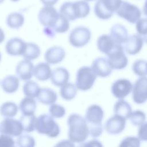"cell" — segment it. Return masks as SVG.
I'll return each instance as SVG.
<instances>
[{"label": "cell", "instance_id": "1", "mask_svg": "<svg viewBox=\"0 0 147 147\" xmlns=\"http://www.w3.org/2000/svg\"><path fill=\"white\" fill-rule=\"evenodd\" d=\"M68 137L74 142L83 143L89 135L88 128L84 118L76 113H72L67 119Z\"/></svg>", "mask_w": 147, "mask_h": 147}, {"label": "cell", "instance_id": "2", "mask_svg": "<svg viewBox=\"0 0 147 147\" xmlns=\"http://www.w3.org/2000/svg\"><path fill=\"white\" fill-rule=\"evenodd\" d=\"M103 115V110L98 105H92L87 109L84 118L87 123L89 135L91 137L96 138L102 134Z\"/></svg>", "mask_w": 147, "mask_h": 147}, {"label": "cell", "instance_id": "3", "mask_svg": "<svg viewBox=\"0 0 147 147\" xmlns=\"http://www.w3.org/2000/svg\"><path fill=\"white\" fill-rule=\"evenodd\" d=\"M90 11V5L85 0L65 2L61 5L60 8V13L69 21L84 18L88 15Z\"/></svg>", "mask_w": 147, "mask_h": 147}, {"label": "cell", "instance_id": "4", "mask_svg": "<svg viewBox=\"0 0 147 147\" xmlns=\"http://www.w3.org/2000/svg\"><path fill=\"white\" fill-rule=\"evenodd\" d=\"M36 130L40 134H44L51 138L57 137L60 129L53 117L47 114H41L36 119Z\"/></svg>", "mask_w": 147, "mask_h": 147}, {"label": "cell", "instance_id": "5", "mask_svg": "<svg viewBox=\"0 0 147 147\" xmlns=\"http://www.w3.org/2000/svg\"><path fill=\"white\" fill-rule=\"evenodd\" d=\"M122 1V0H98L94 5V13L100 20H108L114 13H116Z\"/></svg>", "mask_w": 147, "mask_h": 147}, {"label": "cell", "instance_id": "6", "mask_svg": "<svg viewBox=\"0 0 147 147\" xmlns=\"http://www.w3.org/2000/svg\"><path fill=\"white\" fill-rule=\"evenodd\" d=\"M97 75L91 67L84 66L80 67L76 75V86L78 89L82 91H87L94 85Z\"/></svg>", "mask_w": 147, "mask_h": 147}, {"label": "cell", "instance_id": "7", "mask_svg": "<svg viewBox=\"0 0 147 147\" xmlns=\"http://www.w3.org/2000/svg\"><path fill=\"white\" fill-rule=\"evenodd\" d=\"M91 37L90 30L84 26L74 28L69 34V44L76 48H80L88 43Z\"/></svg>", "mask_w": 147, "mask_h": 147}, {"label": "cell", "instance_id": "8", "mask_svg": "<svg viewBox=\"0 0 147 147\" xmlns=\"http://www.w3.org/2000/svg\"><path fill=\"white\" fill-rule=\"evenodd\" d=\"M116 13L131 24L136 23L141 16V11L136 5L123 1Z\"/></svg>", "mask_w": 147, "mask_h": 147}, {"label": "cell", "instance_id": "9", "mask_svg": "<svg viewBox=\"0 0 147 147\" xmlns=\"http://www.w3.org/2000/svg\"><path fill=\"white\" fill-rule=\"evenodd\" d=\"M60 15V12L59 13L54 7L45 6L39 11L38 18L42 25L53 30V28L59 20Z\"/></svg>", "mask_w": 147, "mask_h": 147}, {"label": "cell", "instance_id": "10", "mask_svg": "<svg viewBox=\"0 0 147 147\" xmlns=\"http://www.w3.org/2000/svg\"><path fill=\"white\" fill-rule=\"evenodd\" d=\"M107 56V60L113 69H122L127 65L128 59L121 44H117L115 48Z\"/></svg>", "mask_w": 147, "mask_h": 147}, {"label": "cell", "instance_id": "11", "mask_svg": "<svg viewBox=\"0 0 147 147\" xmlns=\"http://www.w3.org/2000/svg\"><path fill=\"white\" fill-rule=\"evenodd\" d=\"M24 131L20 120L12 118H6L0 122V133L12 137H18Z\"/></svg>", "mask_w": 147, "mask_h": 147}, {"label": "cell", "instance_id": "12", "mask_svg": "<svg viewBox=\"0 0 147 147\" xmlns=\"http://www.w3.org/2000/svg\"><path fill=\"white\" fill-rule=\"evenodd\" d=\"M132 98L137 104H142L147 100V78L142 76L135 82L132 90Z\"/></svg>", "mask_w": 147, "mask_h": 147}, {"label": "cell", "instance_id": "13", "mask_svg": "<svg viewBox=\"0 0 147 147\" xmlns=\"http://www.w3.org/2000/svg\"><path fill=\"white\" fill-rule=\"evenodd\" d=\"M133 87L130 80L122 78L117 80L112 84L111 91L115 98L123 99L131 92Z\"/></svg>", "mask_w": 147, "mask_h": 147}, {"label": "cell", "instance_id": "14", "mask_svg": "<svg viewBox=\"0 0 147 147\" xmlns=\"http://www.w3.org/2000/svg\"><path fill=\"white\" fill-rule=\"evenodd\" d=\"M126 126V119L114 115L109 118L105 124V130L110 134H118L122 132Z\"/></svg>", "mask_w": 147, "mask_h": 147}, {"label": "cell", "instance_id": "15", "mask_svg": "<svg viewBox=\"0 0 147 147\" xmlns=\"http://www.w3.org/2000/svg\"><path fill=\"white\" fill-rule=\"evenodd\" d=\"M26 46V42L18 37L9 40L5 45V50L9 55L16 56L23 55Z\"/></svg>", "mask_w": 147, "mask_h": 147}, {"label": "cell", "instance_id": "16", "mask_svg": "<svg viewBox=\"0 0 147 147\" xmlns=\"http://www.w3.org/2000/svg\"><path fill=\"white\" fill-rule=\"evenodd\" d=\"M34 66L31 60L24 59L20 61L16 68L17 77L22 80H29L33 75Z\"/></svg>", "mask_w": 147, "mask_h": 147}, {"label": "cell", "instance_id": "17", "mask_svg": "<svg viewBox=\"0 0 147 147\" xmlns=\"http://www.w3.org/2000/svg\"><path fill=\"white\" fill-rule=\"evenodd\" d=\"M91 67L97 76L102 78L109 76L113 70L107 59L102 57L95 59L93 61Z\"/></svg>", "mask_w": 147, "mask_h": 147}, {"label": "cell", "instance_id": "18", "mask_svg": "<svg viewBox=\"0 0 147 147\" xmlns=\"http://www.w3.org/2000/svg\"><path fill=\"white\" fill-rule=\"evenodd\" d=\"M65 56V52L60 46L55 45L48 48L45 53L44 59L50 64H56L62 61Z\"/></svg>", "mask_w": 147, "mask_h": 147}, {"label": "cell", "instance_id": "19", "mask_svg": "<svg viewBox=\"0 0 147 147\" xmlns=\"http://www.w3.org/2000/svg\"><path fill=\"white\" fill-rule=\"evenodd\" d=\"M144 39L139 34H134L128 37L125 42V51L130 55H134L138 53L142 49Z\"/></svg>", "mask_w": 147, "mask_h": 147}, {"label": "cell", "instance_id": "20", "mask_svg": "<svg viewBox=\"0 0 147 147\" xmlns=\"http://www.w3.org/2000/svg\"><path fill=\"white\" fill-rule=\"evenodd\" d=\"M109 34H102L97 40L96 45L98 49L104 54L109 55L117 46Z\"/></svg>", "mask_w": 147, "mask_h": 147}, {"label": "cell", "instance_id": "21", "mask_svg": "<svg viewBox=\"0 0 147 147\" xmlns=\"http://www.w3.org/2000/svg\"><path fill=\"white\" fill-rule=\"evenodd\" d=\"M69 78L68 71L64 67H58L52 71L51 80L55 86L61 87L67 83Z\"/></svg>", "mask_w": 147, "mask_h": 147}, {"label": "cell", "instance_id": "22", "mask_svg": "<svg viewBox=\"0 0 147 147\" xmlns=\"http://www.w3.org/2000/svg\"><path fill=\"white\" fill-rule=\"evenodd\" d=\"M110 35L114 42L118 44L125 43L128 38L127 29L123 25L119 24H115L111 27Z\"/></svg>", "mask_w": 147, "mask_h": 147}, {"label": "cell", "instance_id": "23", "mask_svg": "<svg viewBox=\"0 0 147 147\" xmlns=\"http://www.w3.org/2000/svg\"><path fill=\"white\" fill-rule=\"evenodd\" d=\"M52 74L51 68L48 63H39L33 69V75L40 81H45L49 79Z\"/></svg>", "mask_w": 147, "mask_h": 147}, {"label": "cell", "instance_id": "24", "mask_svg": "<svg viewBox=\"0 0 147 147\" xmlns=\"http://www.w3.org/2000/svg\"><path fill=\"white\" fill-rule=\"evenodd\" d=\"M37 98L40 103L48 105L55 103L57 99V95L50 88H42L40 89Z\"/></svg>", "mask_w": 147, "mask_h": 147}, {"label": "cell", "instance_id": "25", "mask_svg": "<svg viewBox=\"0 0 147 147\" xmlns=\"http://www.w3.org/2000/svg\"><path fill=\"white\" fill-rule=\"evenodd\" d=\"M19 83V78L14 75L6 76L1 82L2 90L8 94L15 92L18 89Z\"/></svg>", "mask_w": 147, "mask_h": 147}, {"label": "cell", "instance_id": "26", "mask_svg": "<svg viewBox=\"0 0 147 147\" xmlns=\"http://www.w3.org/2000/svg\"><path fill=\"white\" fill-rule=\"evenodd\" d=\"M114 113L115 115L120 116L126 120L129 119L131 113V107L126 100L120 99L116 102L114 106Z\"/></svg>", "mask_w": 147, "mask_h": 147}, {"label": "cell", "instance_id": "27", "mask_svg": "<svg viewBox=\"0 0 147 147\" xmlns=\"http://www.w3.org/2000/svg\"><path fill=\"white\" fill-rule=\"evenodd\" d=\"M37 104L36 100L30 97H25L23 98L20 104L19 109L22 114L32 115L34 114L36 109Z\"/></svg>", "mask_w": 147, "mask_h": 147}, {"label": "cell", "instance_id": "28", "mask_svg": "<svg viewBox=\"0 0 147 147\" xmlns=\"http://www.w3.org/2000/svg\"><path fill=\"white\" fill-rule=\"evenodd\" d=\"M78 88L76 84L67 82L61 86L60 89V94L62 98L66 100L73 99L76 95Z\"/></svg>", "mask_w": 147, "mask_h": 147}, {"label": "cell", "instance_id": "29", "mask_svg": "<svg viewBox=\"0 0 147 147\" xmlns=\"http://www.w3.org/2000/svg\"><path fill=\"white\" fill-rule=\"evenodd\" d=\"M25 18L20 13L13 12L8 15L6 18V24L9 27L12 29H18L24 23Z\"/></svg>", "mask_w": 147, "mask_h": 147}, {"label": "cell", "instance_id": "30", "mask_svg": "<svg viewBox=\"0 0 147 147\" xmlns=\"http://www.w3.org/2000/svg\"><path fill=\"white\" fill-rule=\"evenodd\" d=\"M18 113V107L13 102H6L0 106V114L6 118L15 117Z\"/></svg>", "mask_w": 147, "mask_h": 147}, {"label": "cell", "instance_id": "31", "mask_svg": "<svg viewBox=\"0 0 147 147\" xmlns=\"http://www.w3.org/2000/svg\"><path fill=\"white\" fill-rule=\"evenodd\" d=\"M41 53V49L38 45L33 42H26L25 50L22 56L29 60L37 59Z\"/></svg>", "mask_w": 147, "mask_h": 147}, {"label": "cell", "instance_id": "32", "mask_svg": "<svg viewBox=\"0 0 147 147\" xmlns=\"http://www.w3.org/2000/svg\"><path fill=\"white\" fill-rule=\"evenodd\" d=\"M37 118L34 114L25 115L22 114L20 119V121L22 125L24 131L30 133L36 130V121Z\"/></svg>", "mask_w": 147, "mask_h": 147}, {"label": "cell", "instance_id": "33", "mask_svg": "<svg viewBox=\"0 0 147 147\" xmlns=\"http://www.w3.org/2000/svg\"><path fill=\"white\" fill-rule=\"evenodd\" d=\"M40 88L37 83L33 80H28L23 86V92L26 96L30 98L37 97Z\"/></svg>", "mask_w": 147, "mask_h": 147}, {"label": "cell", "instance_id": "34", "mask_svg": "<svg viewBox=\"0 0 147 147\" xmlns=\"http://www.w3.org/2000/svg\"><path fill=\"white\" fill-rule=\"evenodd\" d=\"M132 70L134 73L140 77L147 75V61L139 59L134 62L132 65Z\"/></svg>", "mask_w": 147, "mask_h": 147}, {"label": "cell", "instance_id": "35", "mask_svg": "<svg viewBox=\"0 0 147 147\" xmlns=\"http://www.w3.org/2000/svg\"><path fill=\"white\" fill-rule=\"evenodd\" d=\"M69 20L60 13L59 20L53 28L54 32L59 33H64L69 29Z\"/></svg>", "mask_w": 147, "mask_h": 147}, {"label": "cell", "instance_id": "36", "mask_svg": "<svg viewBox=\"0 0 147 147\" xmlns=\"http://www.w3.org/2000/svg\"><path fill=\"white\" fill-rule=\"evenodd\" d=\"M16 144L20 147H33L36 145V141L29 134H21L17 138Z\"/></svg>", "mask_w": 147, "mask_h": 147}, {"label": "cell", "instance_id": "37", "mask_svg": "<svg viewBox=\"0 0 147 147\" xmlns=\"http://www.w3.org/2000/svg\"><path fill=\"white\" fill-rule=\"evenodd\" d=\"M131 123L134 126H140L146 119V115L144 111L137 110L131 112L129 117Z\"/></svg>", "mask_w": 147, "mask_h": 147}, {"label": "cell", "instance_id": "38", "mask_svg": "<svg viewBox=\"0 0 147 147\" xmlns=\"http://www.w3.org/2000/svg\"><path fill=\"white\" fill-rule=\"evenodd\" d=\"M49 112L52 117L60 118L65 115V109L63 106L59 104H55L54 103L51 105L49 108Z\"/></svg>", "mask_w": 147, "mask_h": 147}, {"label": "cell", "instance_id": "39", "mask_svg": "<svg viewBox=\"0 0 147 147\" xmlns=\"http://www.w3.org/2000/svg\"><path fill=\"white\" fill-rule=\"evenodd\" d=\"M140 141L141 140L138 137H127L122 140L119 144V146L138 147L140 146Z\"/></svg>", "mask_w": 147, "mask_h": 147}, {"label": "cell", "instance_id": "40", "mask_svg": "<svg viewBox=\"0 0 147 147\" xmlns=\"http://www.w3.org/2000/svg\"><path fill=\"white\" fill-rule=\"evenodd\" d=\"M136 30L140 35H145L147 33V18H140L136 22Z\"/></svg>", "mask_w": 147, "mask_h": 147}, {"label": "cell", "instance_id": "41", "mask_svg": "<svg viewBox=\"0 0 147 147\" xmlns=\"http://www.w3.org/2000/svg\"><path fill=\"white\" fill-rule=\"evenodd\" d=\"M15 145V141L11 136L1 134L0 135V147H13Z\"/></svg>", "mask_w": 147, "mask_h": 147}, {"label": "cell", "instance_id": "42", "mask_svg": "<svg viewBox=\"0 0 147 147\" xmlns=\"http://www.w3.org/2000/svg\"><path fill=\"white\" fill-rule=\"evenodd\" d=\"M138 137L141 141H147V122L141 125L138 130Z\"/></svg>", "mask_w": 147, "mask_h": 147}, {"label": "cell", "instance_id": "43", "mask_svg": "<svg viewBox=\"0 0 147 147\" xmlns=\"http://www.w3.org/2000/svg\"><path fill=\"white\" fill-rule=\"evenodd\" d=\"M82 146H102V144L98 141V140H91L90 141L87 142L86 143H84L82 145Z\"/></svg>", "mask_w": 147, "mask_h": 147}, {"label": "cell", "instance_id": "44", "mask_svg": "<svg viewBox=\"0 0 147 147\" xmlns=\"http://www.w3.org/2000/svg\"><path fill=\"white\" fill-rule=\"evenodd\" d=\"M74 142L69 140H63L60 142H59L58 144L56 145V146H74L75 145L74 144Z\"/></svg>", "mask_w": 147, "mask_h": 147}, {"label": "cell", "instance_id": "45", "mask_svg": "<svg viewBox=\"0 0 147 147\" xmlns=\"http://www.w3.org/2000/svg\"><path fill=\"white\" fill-rule=\"evenodd\" d=\"M59 0H40V1L45 6H52L55 5Z\"/></svg>", "mask_w": 147, "mask_h": 147}, {"label": "cell", "instance_id": "46", "mask_svg": "<svg viewBox=\"0 0 147 147\" xmlns=\"http://www.w3.org/2000/svg\"><path fill=\"white\" fill-rule=\"evenodd\" d=\"M5 38V33L3 30L0 28V44L2 43Z\"/></svg>", "mask_w": 147, "mask_h": 147}, {"label": "cell", "instance_id": "47", "mask_svg": "<svg viewBox=\"0 0 147 147\" xmlns=\"http://www.w3.org/2000/svg\"><path fill=\"white\" fill-rule=\"evenodd\" d=\"M142 11H143V13L144 14V15L147 17V0H145V1Z\"/></svg>", "mask_w": 147, "mask_h": 147}, {"label": "cell", "instance_id": "48", "mask_svg": "<svg viewBox=\"0 0 147 147\" xmlns=\"http://www.w3.org/2000/svg\"><path fill=\"white\" fill-rule=\"evenodd\" d=\"M143 39H144V41L147 44V33L143 36Z\"/></svg>", "mask_w": 147, "mask_h": 147}, {"label": "cell", "instance_id": "49", "mask_svg": "<svg viewBox=\"0 0 147 147\" xmlns=\"http://www.w3.org/2000/svg\"><path fill=\"white\" fill-rule=\"evenodd\" d=\"M10 1H13V2H17V1H20V0H10Z\"/></svg>", "mask_w": 147, "mask_h": 147}, {"label": "cell", "instance_id": "50", "mask_svg": "<svg viewBox=\"0 0 147 147\" xmlns=\"http://www.w3.org/2000/svg\"><path fill=\"white\" fill-rule=\"evenodd\" d=\"M3 1H4V0H0V3H2Z\"/></svg>", "mask_w": 147, "mask_h": 147}, {"label": "cell", "instance_id": "51", "mask_svg": "<svg viewBox=\"0 0 147 147\" xmlns=\"http://www.w3.org/2000/svg\"><path fill=\"white\" fill-rule=\"evenodd\" d=\"M85 1H94V0H85Z\"/></svg>", "mask_w": 147, "mask_h": 147}, {"label": "cell", "instance_id": "52", "mask_svg": "<svg viewBox=\"0 0 147 147\" xmlns=\"http://www.w3.org/2000/svg\"><path fill=\"white\" fill-rule=\"evenodd\" d=\"M1 53H0V61H1Z\"/></svg>", "mask_w": 147, "mask_h": 147}]
</instances>
